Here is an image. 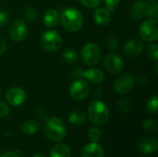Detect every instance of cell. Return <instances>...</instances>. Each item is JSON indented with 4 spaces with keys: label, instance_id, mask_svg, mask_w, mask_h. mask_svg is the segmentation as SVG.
Returning <instances> with one entry per match:
<instances>
[{
    "label": "cell",
    "instance_id": "cell-37",
    "mask_svg": "<svg viewBox=\"0 0 158 157\" xmlns=\"http://www.w3.org/2000/svg\"><path fill=\"white\" fill-rule=\"evenodd\" d=\"M6 49V42L0 37V55L4 54Z\"/></svg>",
    "mask_w": 158,
    "mask_h": 157
},
{
    "label": "cell",
    "instance_id": "cell-29",
    "mask_svg": "<svg viewBox=\"0 0 158 157\" xmlns=\"http://www.w3.org/2000/svg\"><path fill=\"white\" fill-rule=\"evenodd\" d=\"M132 105L133 104H132L131 99H129V98H121L118 101V106L120 111H122V112H129L132 108Z\"/></svg>",
    "mask_w": 158,
    "mask_h": 157
},
{
    "label": "cell",
    "instance_id": "cell-16",
    "mask_svg": "<svg viewBox=\"0 0 158 157\" xmlns=\"http://www.w3.org/2000/svg\"><path fill=\"white\" fill-rule=\"evenodd\" d=\"M81 79H86L94 84H100L105 80V75L99 68H89L87 70H82Z\"/></svg>",
    "mask_w": 158,
    "mask_h": 157
},
{
    "label": "cell",
    "instance_id": "cell-9",
    "mask_svg": "<svg viewBox=\"0 0 158 157\" xmlns=\"http://www.w3.org/2000/svg\"><path fill=\"white\" fill-rule=\"evenodd\" d=\"M28 33L27 24L21 19H15L11 22L8 29V35L14 42H21Z\"/></svg>",
    "mask_w": 158,
    "mask_h": 157
},
{
    "label": "cell",
    "instance_id": "cell-10",
    "mask_svg": "<svg viewBox=\"0 0 158 157\" xmlns=\"http://www.w3.org/2000/svg\"><path fill=\"white\" fill-rule=\"evenodd\" d=\"M104 67L107 72L112 75L119 74L124 68V63L122 58L117 54H108L104 60Z\"/></svg>",
    "mask_w": 158,
    "mask_h": 157
},
{
    "label": "cell",
    "instance_id": "cell-23",
    "mask_svg": "<svg viewBox=\"0 0 158 157\" xmlns=\"http://www.w3.org/2000/svg\"><path fill=\"white\" fill-rule=\"evenodd\" d=\"M146 56L152 60L156 62L158 60V46L156 43H150L145 49Z\"/></svg>",
    "mask_w": 158,
    "mask_h": 157
},
{
    "label": "cell",
    "instance_id": "cell-8",
    "mask_svg": "<svg viewBox=\"0 0 158 157\" xmlns=\"http://www.w3.org/2000/svg\"><path fill=\"white\" fill-rule=\"evenodd\" d=\"M135 85V79L131 74L124 73L118 76L114 82V90L119 94L129 93Z\"/></svg>",
    "mask_w": 158,
    "mask_h": 157
},
{
    "label": "cell",
    "instance_id": "cell-12",
    "mask_svg": "<svg viewBox=\"0 0 158 157\" xmlns=\"http://www.w3.org/2000/svg\"><path fill=\"white\" fill-rule=\"evenodd\" d=\"M137 148L143 155L155 154L158 149L157 139L155 137H143L138 142Z\"/></svg>",
    "mask_w": 158,
    "mask_h": 157
},
{
    "label": "cell",
    "instance_id": "cell-32",
    "mask_svg": "<svg viewBox=\"0 0 158 157\" xmlns=\"http://www.w3.org/2000/svg\"><path fill=\"white\" fill-rule=\"evenodd\" d=\"M102 0H79V2L88 8H96L101 4Z\"/></svg>",
    "mask_w": 158,
    "mask_h": 157
},
{
    "label": "cell",
    "instance_id": "cell-36",
    "mask_svg": "<svg viewBox=\"0 0 158 157\" xmlns=\"http://www.w3.org/2000/svg\"><path fill=\"white\" fill-rule=\"evenodd\" d=\"M81 73H82V69H81V68H75V69L71 72V76H72L73 78H75L76 80L81 79Z\"/></svg>",
    "mask_w": 158,
    "mask_h": 157
},
{
    "label": "cell",
    "instance_id": "cell-18",
    "mask_svg": "<svg viewBox=\"0 0 158 157\" xmlns=\"http://www.w3.org/2000/svg\"><path fill=\"white\" fill-rule=\"evenodd\" d=\"M44 23L47 28H53L56 26L60 21V14L56 9H48L44 15Z\"/></svg>",
    "mask_w": 158,
    "mask_h": 157
},
{
    "label": "cell",
    "instance_id": "cell-25",
    "mask_svg": "<svg viewBox=\"0 0 158 157\" xmlns=\"http://www.w3.org/2000/svg\"><path fill=\"white\" fill-rule=\"evenodd\" d=\"M119 45V41L115 34H109L106 39V46L110 50V51H116L118 48Z\"/></svg>",
    "mask_w": 158,
    "mask_h": 157
},
{
    "label": "cell",
    "instance_id": "cell-6",
    "mask_svg": "<svg viewBox=\"0 0 158 157\" xmlns=\"http://www.w3.org/2000/svg\"><path fill=\"white\" fill-rule=\"evenodd\" d=\"M141 38L148 43H153L158 39V19H148L143 21L139 29Z\"/></svg>",
    "mask_w": 158,
    "mask_h": 157
},
{
    "label": "cell",
    "instance_id": "cell-15",
    "mask_svg": "<svg viewBox=\"0 0 158 157\" xmlns=\"http://www.w3.org/2000/svg\"><path fill=\"white\" fill-rule=\"evenodd\" d=\"M147 5L148 3L143 0H138L136 1L131 7L130 15L131 19L139 20L146 17V11H147Z\"/></svg>",
    "mask_w": 158,
    "mask_h": 157
},
{
    "label": "cell",
    "instance_id": "cell-39",
    "mask_svg": "<svg viewBox=\"0 0 158 157\" xmlns=\"http://www.w3.org/2000/svg\"><path fill=\"white\" fill-rule=\"evenodd\" d=\"M0 157H19L16 153L14 152H6L3 155H1Z\"/></svg>",
    "mask_w": 158,
    "mask_h": 157
},
{
    "label": "cell",
    "instance_id": "cell-35",
    "mask_svg": "<svg viewBox=\"0 0 158 157\" xmlns=\"http://www.w3.org/2000/svg\"><path fill=\"white\" fill-rule=\"evenodd\" d=\"M9 106L4 102H0V118H6L9 114Z\"/></svg>",
    "mask_w": 158,
    "mask_h": 157
},
{
    "label": "cell",
    "instance_id": "cell-43",
    "mask_svg": "<svg viewBox=\"0 0 158 157\" xmlns=\"http://www.w3.org/2000/svg\"><path fill=\"white\" fill-rule=\"evenodd\" d=\"M0 93H1V88H0Z\"/></svg>",
    "mask_w": 158,
    "mask_h": 157
},
{
    "label": "cell",
    "instance_id": "cell-19",
    "mask_svg": "<svg viewBox=\"0 0 158 157\" xmlns=\"http://www.w3.org/2000/svg\"><path fill=\"white\" fill-rule=\"evenodd\" d=\"M71 149L65 143L55 145L50 151V157H70Z\"/></svg>",
    "mask_w": 158,
    "mask_h": 157
},
{
    "label": "cell",
    "instance_id": "cell-2",
    "mask_svg": "<svg viewBox=\"0 0 158 157\" xmlns=\"http://www.w3.org/2000/svg\"><path fill=\"white\" fill-rule=\"evenodd\" d=\"M60 20L63 27L69 32L78 31L83 24V17L81 12L74 6H69L63 9L60 14Z\"/></svg>",
    "mask_w": 158,
    "mask_h": 157
},
{
    "label": "cell",
    "instance_id": "cell-28",
    "mask_svg": "<svg viewBox=\"0 0 158 157\" xmlns=\"http://www.w3.org/2000/svg\"><path fill=\"white\" fill-rule=\"evenodd\" d=\"M146 108L150 113H157L158 111V97L157 95L151 96L147 103H146Z\"/></svg>",
    "mask_w": 158,
    "mask_h": 157
},
{
    "label": "cell",
    "instance_id": "cell-3",
    "mask_svg": "<svg viewBox=\"0 0 158 157\" xmlns=\"http://www.w3.org/2000/svg\"><path fill=\"white\" fill-rule=\"evenodd\" d=\"M88 118L94 126H103L109 119L108 106L100 100L91 102L88 107Z\"/></svg>",
    "mask_w": 158,
    "mask_h": 157
},
{
    "label": "cell",
    "instance_id": "cell-26",
    "mask_svg": "<svg viewBox=\"0 0 158 157\" xmlns=\"http://www.w3.org/2000/svg\"><path fill=\"white\" fill-rule=\"evenodd\" d=\"M143 130L151 134H156L158 130V123L155 119H146L143 123Z\"/></svg>",
    "mask_w": 158,
    "mask_h": 157
},
{
    "label": "cell",
    "instance_id": "cell-40",
    "mask_svg": "<svg viewBox=\"0 0 158 157\" xmlns=\"http://www.w3.org/2000/svg\"><path fill=\"white\" fill-rule=\"evenodd\" d=\"M153 73H154V75H155V76H157V74H158V65L157 64H156V65L154 66V68H153Z\"/></svg>",
    "mask_w": 158,
    "mask_h": 157
},
{
    "label": "cell",
    "instance_id": "cell-14",
    "mask_svg": "<svg viewBox=\"0 0 158 157\" xmlns=\"http://www.w3.org/2000/svg\"><path fill=\"white\" fill-rule=\"evenodd\" d=\"M81 157H105V151L98 143H90L81 151Z\"/></svg>",
    "mask_w": 158,
    "mask_h": 157
},
{
    "label": "cell",
    "instance_id": "cell-5",
    "mask_svg": "<svg viewBox=\"0 0 158 157\" xmlns=\"http://www.w3.org/2000/svg\"><path fill=\"white\" fill-rule=\"evenodd\" d=\"M102 53L100 47L94 43H86L82 49H81V57L86 66H94L99 63L101 60Z\"/></svg>",
    "mask_w": 158,
    "mask_h": 157
},
{
    "label": "cell",
    "instance_id": "cell-44",
    "mask_svg": "<svg viewBox=\"0 0 158 157\" xmlns=\"http://www.w3.org/2000/svg\"><path fill=\"white\" fill-rule=\"evenodd\" d=\"M0 156H1V154H0Z\"/></svg>",
    "mask_w": 158,
    "mask_h": 157
},
{
    "label": "cell",
    "instance_id": "cell-31",
    "mask_svg": "<svg viewBox=\"0 0 158 157\" xmlns=\"http://www.w3.org/2000/svg\"><path fill=\"white\" fill-rule=\"evenodd\" d=\"M23 15L27 19V21H33L37 18V10L32 6H29L25 9Z\"/></svg>",
    "mask_w": 158,
    "mask_h": 157
},
{
    "label": "cell",
    "instance_id": "cell-7",
    "mask_svg": "<svg viewBox=\"0 0 158 157\" xmlns=\"http://www.w3.org/2000/svg\"><path fill=\"white\" fill-rule=\"evenodd\" d=\"M91 88L90 85L82 79L75 80L69 87L70 96L77 101H82L88 97L90 94Z\"/></svg>",
    "mask_w": 158,
    "mask_h": 157
},
{
    "label": "cell",
    "instance_id": "cell-13",
    "mask_svg": "<svg viewBox=\"0 0 158 157\" xmlns=\"http://www.w3.org/2000/svg\"><path fill=\"white\" fill-rule=\"evenodd\" d=\"M143 50V42L140 39H131L124 45V53L131 57H137Z\"/></svg>",
    "mask_w": 158,
    "mask_h": 157
},
{
    "label": "cell",
    "instance_id": "cell-30",
    "mask_svg": "<svg viewBox=\"0 0 158 157\" xmlns=\"http://www.w3.org/2000/svg\"><path fill=\"white\" fill-rule=\"evenodd\" d=\"M34 115L41 120H46L48 118V111L43 105H39L34 109Z\"/></svg>",
    "mask_w": 158,
    "mask_h": 157
},
{
    "label": "cell",
    "instance_id": "cell-1",
    "mask_svg": "<svg viewBox=\"0 0 158 157\" xmlns=\"http://www.w3.org/2000/svg\"><path fill=\"white\" fill-rule=\"evenodd\" d=\"M43 131L49 141L60 143L67 135V127L62 119L57 117H52L45 120L43 126Z\"/></svg>",
    "mask_w": 158,
    "mask_h": 157
},
{
    "label": "cell",
    "instance_id": "cell-17",
    "mask_svg": "<svg viewBox=\"0 0 158 157\" xmlns=\"http://www.w3.org/2000/svg\"><path fill=\"white\" fill-rule=\"evenodd\" d=\"M94 19L96 24L106 26L111 20V12L106 7H98L94 13Z\"/></svg>",
    "mask_w": 158,
    "mask_h": 157
},
{
    "label": "cell",
    "instance_id": "cell-22",
    "mask_svg": "<svg viewBox=\"0 0 158 157\" xmlns=\"http://www.w3.org/2000/svg\"><path fill=\"white\" fill-rule=\"evenodd\" d=\"M62 58L63 60L69 65H74L78 63L79 61V56L77 52L72 48H67L62 53Z\"/></svg>",
    "mask_w": 158,
    "mask_h": 157
},
{
    "label": "cell",
    "instance_id": "cell-11",
    "mask_svg": "<svg viewBox=\"0 0 158 157\" xmlns=\"http://www.w3.org/2000/svg\"><path fill=\"white\" fill-rule=\"evenodd\" d=\"M6 102L12 106H19L26 100L25 92L19 87H12L10 88L6 94Z\"/></svg>",
    "mask_w": 158,
    "mask_h": 157
},
{
    "label": "cell",
    "instance_id": "cell-38",
    "mask_svg": "<svg viewBox=\"0 0 158 157\" xmlns=\"http://www.w3.org/2000/svg\"><path fill=\"white\" fill-rule=\"evenodd\" d=\"M137 81H138V83H139L140 85H145V84H147V82H148V79H147L145 76L141 75V76L138 77Z\"/></svg>",
    "mask_w": 158,
    "mask_h": 157
},
{
    "label": "cell",
    "instance_id": "cell-33",
    "mask_svg": "<svg viewBox=\"0 0 158 157\" xmlns=\"http://www.w3.org/2000/svg\"><path fill=\"white\" fill-rule=\"evenodd\" d=\"M121 0H104V3L106 6V8L110 11V12H114L116 6L119 4Z\"/></svg>",
    "mask_w": 158,
    "mask_h": 157
},
{
    "label": "cell",
    "instance_id": "cell-4",
    "mask_svg": "<svg viewBox=\"0 0 158 157\" xmlns=\"http://www.w3.org/2000/svg\"><path fill=\"white\" fill-rule=\"evenodd\" d=\"M40 43L44 51L48 53H54L59 50L61 47L62 38L57 31L54 30H48L42 34Z\"/></svg>",
    "mask_w": 158,
    "mask_h": 157
},
{
    "label": "cell",
    "instance_id": "cell-27",
    "mask_svg": "<svg viewBox=\"0 0 158 157\" xmlns=\"http://www.w3.org/2000/svg\"><path fill=\"white\" fill-rule=\"evenodd\" d=\"M88 137L92 143H98L102 138V131L96 127L91 128L88 131Z\"/></svg>",
    "mask_w": 158,
    "mask_h": 157
},
{
    "label": "cell",
    "instance_id": "cell-20",
    "mask_svg": "<svg viewBox=\"0 0 158 157\" xmlns=\"http://www.w3.org/2000/svg\"><path fill=\"white\" fill-rule=\"evenodd\" d=\"M40 129V125L39 123L34 120V119H28L25 122L22 123L21 127H20V130L23 134L31 136L35 134L36 132H38Z\"/></svg>",
    "mask_w": 158,
    "mask_h": 157
},
{
    "label": "cell",
    "instance_id": "cell-34",
    "mask_svg": "<svg viewBox=\"0 0 158 157\" xmlns=\"http://www.w3.org/2000/svg\"><path fill=\"white\" fill-rule=\"evenodd\" d=\"M9 14L6 10H0V27L5 26L9 21Z\"/></svg>",
    "mask_w": 158,
    "mask_h": 157
},
{
    "label": "cell",
    "instance_id": "cell-21",
    "mask_svg": "<svg viewBox=\"0 0 158 157\" xmlns=\"http://www.w3.org/2000/svg\"><path fill=\"white\" fill-rule=\"evenodd\" d=\"M69 121L75 126H81L86 122V115L81 110H74L69 113Z\"/></svg>",
    "mask_w": 158,
    "mask_h": 157
},
{
    "label": "cell",
    "instance_id": "cell-24",
    "mask_svg": "<svg viewBox=\"0 0 158 157\" xmlns=\"http://www.w3.org/2000/svg\"><path fill=\"white\" fill-rule=\"evenodd\" d=\"M146 17L148 19H156L158 18V4L156 1H150L147 5Z\"/></svg>",
    "mask_w": 158,
    "mask_h": 157
},
{
    "label": "cell",
    "instance_id": "cell-42",
    "mask_svg": "<svg viewBox=\"0 0 158 157\" xmlns=\"http://www.w3.org/2000/svg\"><path fill=\"white\" fill-rule=\"evenodd\" d=\"M148 1H156V0H148Z\"/></svg>",
    "mask_w": 158,
    "mask_h": 157
},
{
    "label": "cell",
    "instance_id": "cell-41",
    "mask_svg": "<svg viewBox=\"0 0 158 157\" xmlns=\"http://www.w3.org/2000/svg\"><path fill=\"white\" fill-rule=\"evenodd\" d=\"M32 157H45L44 155H42V154H35Z\"/></svg>",
    "mask_w": 158,
    "mask_h": 157
}]
</instances>
